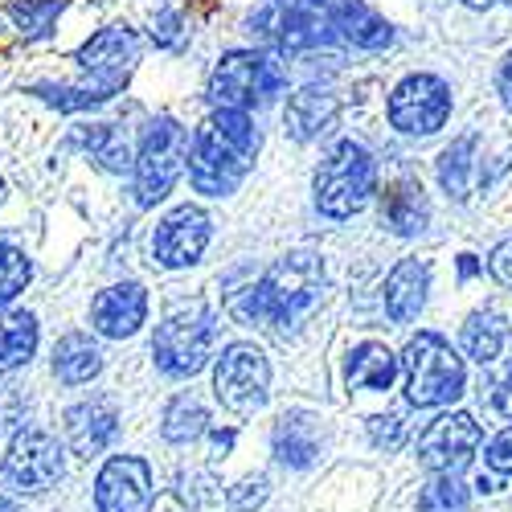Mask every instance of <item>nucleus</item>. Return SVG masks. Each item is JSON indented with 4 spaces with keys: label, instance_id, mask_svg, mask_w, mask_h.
I'll return each mask as SVG.
<instances>
[{
    "label": "nucleus",
    "instance_id": "obj_1",
    "mask_svg": "<svg viewBox=\"0 0 512 512\" xmlns=\"http://www.w3.org/2000/svg\"><path fill=\"white\" fill-rule=\"evenodd\" d=\"M320 291H324V263L316 254L300 250L279 259L259 279H250L242 291H230V316L250 328L287 332L320 304Z\"/></svg>",
    "mask_w": 512,
    "mask_h": 512
},
{
    "label": "nucleus",
    "instance_id": "obj_2",
    "mask_svg": "<svg viewBox=\"0 0 512 512\" xmlns=\"http://www.w3.org/2000/svg\"><path fill=\"white\" fill-rule=\"evenodd\" d=\"M259 156V127L242 111H209L189 136V185L201 197H230Z\"/></svg>",
    "mask_w": 512,
    "mask_h": 512
},
{
    "label": "nucleus",
    "instance_id": "obj_3",
    "mask_svg": "<svg viewBox=\"0 0 512 512\" xmlns=\"http://www.w3.org/2000/svg\"><path fill=\"white\" fill-rule=\"evenodd\" d=\"M189 160V127L173 115H156L140 127V144L132 148V193L140 209L160 205L177 189Z\"/></svg>",
    "mask_w": 512,
    "mask_h": 512
},
{
    "label": "nucleus",
    "instance_id": "obj_4",
    "mask_svg": "<svg viewBox=\"0 0 512 512\" xmlns=\"http://www.w3.org/2000/svg\"><path fill=\"white\" fill-rule=\"evenodd\" d=\"M140 54H144V41L132 25H103L70 54V62L78 70V87L95 95L99 103H111L132 82Z\"/></svg>",
    "mask_w": 512,
    "mask_h": 512
},
{
    "label": "nucleus",
    "instance_id": "obj_5",
    "mask_svg": "<svg viewBox=\"0 0 512 512\" xmlns=\"http://www.w3.org/2000/svg\"><path fill=\"white\" fill-rule=\"evenodd\" d=\"M213 340H218V316L209 312V304L201 300L177 304L152 336V361L168 377H193L205 369Z\"/></svg>",
    "mask_w": 512,
    "mask_h": 512
},
{
    "label": "nucleus",
    "instance_id": "obj_6",
    "mask_svg": "<svg viewBox=\"0 0 512 512\" xmlns=\"http://www.w3.org/2000/svg\"><path fill=\"white\" fill-rule=\"evenodd\" d=\"M398 365L406 373V398L414 406H447L467 386L463 357L439 332H418L406 345V353L398 357Z\"/></svg>",
    "mask_w": 512,
    "mask_h": 512
},
{
    "label": "nucleus",
    "instance_id": "obj_7",
    "mask_svg": "<svg viewBox=\"0 0 512 512\" xmlns=\"http://www.w3.org/2000/svg\"><path fill=\"white\" fill-rule=\"evenodd\" d=\"M283 91V66L259 50H234L209 74V103L213 111H250L263 107Z\"/></svg>",
    "mask_w": 512,
    "mask_h": 512
},
{
    "label": "nucleus",
    "instance_id": "obj_8",
    "mask_svg": "<svg viewBox=\"0 0 512 512\" xmlns=\"http://www.w3.org/2000/svg\"><path fill=\"white\" fill-rule=\"evenodd\" d=\"M336 0H267V9L250 21V33L275 46L279 54H300L312 46H328Z\"/></svg>",
    "mask_w": 512,
    "mask_h": 512
},
{
    "label": "nucleus",
    "instance_id": "obj_9",
    "mask_svg": "<svg viewBox=\"0 0 512 512\" xmlns=\"http://www.w3.org/2000/svg\"><path fill=\"white\" fill-rule=\"evenodd\" d=\"M373 181H377L373 156L353 140H340L316 173V209L324 213V218L345 222V218H353V213L365 209V201L373 193Z\"/></svg>",
    "mask_w": 512,
    "mask_h": 512
},
{
    "label": "nucleus",
    "instance_id": "obj_10",
    "mask_svg": "<svg viewBox=\"0 0 512 512\" xmlns=\"http://www.w3.org/2000/svg\"><path fill=\"white\" fill-rule=\"evenodd\" d=\"M213 394L218 402L230 410V414H259L271 398V361L263 349L246 345H230L222 357H218V369H213Z\"/></svg>",
    "mask_w": 512,
    "mask_h": 512
},
{
    "label": "nucleus",
    "instance_id": "obj_11",
    "mask_svg": "<svg viewBox=\"0 0 512 512\" xmlns=\"http://www.w3.org/2000/svg\"><path fill=\"white\" fill-rule=\"evenodd\" d=\"M62 472H66L62 443L50 431H41V426L17 431L9 451H5V463H0V480H5L13 492H29V496L50 492L62 480Z\"/></svg>",
    "mask_w": 512,
    "mask_h": 512
},
{
    "label": "nucleus",
    "instance_id": "obj_12",
    "mask_svg": "<svg viewBox=\"0 0 512 512\" xmlns=\"http://www.w3.org/2000/svg\"><path fill=\"white\" fill-rule=\"evenodd\" d=\"M209 238H213V222L201 205H193V201L173 205L152 230V263L164 271H185V267L201 263Z\"/></svg>",
    "mask_w": 512,
    "mask_h": 512
},
{
    "label": "nucleus",
    "instance_id": "obj_13",
    "mask_svg": "<svg viewBox=\"0 0 512 512\" xmlns=\"http://www.w3.org/2000/svg\"><path fill=\"white\" fill-rule=\"evenodd\" d=\"M451 115V91L435 74H410L390 95V119L406 136H435Z\"/></svg>",
    "mask_w": 512,
    "mask_h": 512
},
{
    "label": "nucleus",
    "instance_id": "obj_14",
    "mask_svg": "<svg viewBox=\"0 0 512 512\" xmlns=\"http://www.w3.org/2000/svg\"><path fill=\"white\" fill-rule=\"evenodd\" d=\"M480 447V422L472 414H443L422 431L418 439V463L426 467L431 476H459L467 463H472Z\"/></svg>",
    "mask_w": 512,
    "mask_h": 512
},
{
    "label": "nucleus",
    "instance_id": "obj_15",
    "mask_svg": "<svg viewBox=\"0 0 512 512\" xmlns=\"http://www.w3.org/2000/svg\"><path fill=\"white\" fill-rule=\"evenodd\" d=\"M152 467L140 455H111L95 480L99 512H148L152 508Z\"/></svg>",
    "mask_w": 512,
    "mask_h": 512
},
{
    "label": "nucleus",
    "instance_id": "obj_16",
    "mask_svg": "<svg viewBox=\"0 0 512 512\" xmlns=\"http://www.w3.org/2000/svg\"><path fill=\"white\" fill-rule=\"evenodd\" d=\"M148 324V287L123 279L103 287L91 300V332L103 340H127Z\"/></svg>",
    "mask_w": 512,
    "mask_h": 512
},
{
    "label": "nucleus",
    "instance_id": "obj_17",
    "mask_svg": "<svg viewBox=\"0 0 512 512\" xmlns=\"http://www.w3.org/2000/svg\"><path fill=\"white\" fill-rule=\"evenodd\" d=\"M119 435V414L107 398H91V402H78L66 410V443L74 455L91 459L103 455Z\"/></svg>",
    "mask_w": 512,
    "mask_h": 512
},
{
    "label": "nucleus",
    "instance_id": "obj_18",
    "mask_svg": "<svg viewBox=\"0 0 512 512\" xmlns=\"http://www.w3.org/2000/svg\"><path fill=\"white\" fill-rule=\"evenodd\" d=\"M70 148H78L82 156H91L103 173H132V140H127V132L119 123H107V119H91V123H78L70 140Z\"/></svg>",
    "mask_w": 512,
    "mask_h": 512
},
{
    "label": "nucleus",
    "instance_id": "obj_19",
    "mask_svg": "<svg viewBox=\"0 0 512 512\" xmlns=\"http://www.w3.org/2000/svg\"><path fill=\"white\" fill-rule=\"evenodd\" d=\"M41 324L29 308H0V377L25 369L37 357Z\"/></svg>",
    "mask_w": 512,
    "mask_h": 512
},
{
    "label": "nucleus",
    "instance_id": "obj_20",
    "mask_svg": "<svg viewBox=\"0 0 512 512\" xmlns=\"http://www.w3.org/2000/svg\"><path fill=\"white\" fill-rule=\"evenodd\" d=\"M50 369L62 386H91L103 373V353L87 332H66L58 336V345L50 353Z\"/></svg>",
    "mask_w": 512,
    "mask_h": 512
},
{
    "label": "nucleus",
    "instance_id": "obj_21",
    "mask_svg": "<svg viewBox=\"0 0 512 512\" xmlns=\"http://www.w3.org/2000/svg\"><path fill=\"white\" fill-rule=\"evenodd\" d=\"M426 287H431V271H426V263L418 259H402L390 279H386V312L394 324H410L422 304H426Z\"/></svg>",
    "mask_w": 512,
    "mask_h": 512
},
{
    "label": "nucleus",
    "instance_id": "obj_22",
    "mask_svg": "<svg viewBox=\"0 0 512 512\" xmlns=\"http://www.w3.org/2000/svg\"><path fill=\"white\" fill-rule=\"evenodd\" d=\"M70 9V0H5L0 17L9 21V29H17V37L25 46H41L58 33L62 13Z\"/></svg>",
    "mask_w": 512,
    "mask_h": 512
},
{
    "label": "nucleus",
    "instance_id": "obj_23",
    "mask_svg": "<svg viewBox=\"0 0 512 512\" xmlns=\"http://www.w3.org/2000/svg\"><path fill=\"white\" fill-rule=\"evenodd\" d=\"M336 111H340V103H336L332 91H324V87H304L300 95H291L283 119H287V132H291L295 140H316V136H324L328 127L336 123Z\"/></svg>",
    "mask_w": 512,
    "mask_h": 512
},
{
    "label": "nucleus",
    "instance_id": "obj_24",
    "mask_svg": "<svg viewBox=\"0 0 512 512\" xmlns=\"http://www.w3.org/2000/svg\"><path fill=\"white\" fill-rule=\"evenodd\" d=\"M320 455V422L308 410L283 414L275 426V459L287 467H312Z\"/></svg>",
    "mask_w": 512,
    "mask_h": 512
},
{
    "label": "nucleus",
    "instance_id": "obj_25",
    "mask_svg": "<svg viewBox=\"0 0 512 512\" xmlns=\"http://www.w3.org/2000/svg\"><path fill=\"white\" fill-rule=\"evenodd\" d=\"M332 29H336V37L353 41V46H361V50H381V46H390L394 41V29L381 21L369 5H361V0H336Z\"/></svg>",
    "mask_w": 512,
    "mask_h": 512
},
{
    "label": "nucleus",
    "instance_id": "obj_26",
    "mask_svg": "<svg viewBox=\"0 0 512 512\" xmlns=\"http://www.w3.org/2000/svg\"><path fill=\"white\" fill-rule=\"evenodd\" d=\"M398 377V357L386 345H361L349 357V386L353 390H369V394H386Z\"/></svg>",
    "mask_w": 512,
    "mask_h": 512
},
{
    "label": "nucleus",
    "instance_id": "obj_27",
    "mask_svg": "<svg viewBox=\"0 0 512 512\" xmlns=\"http://www.w3.org/2000/svg\"><path fill=\"white\" fill-rule=\"evenodd\" d=\"M381 222H386L394 234L410 238L426 226V197H422V185L414 181H398L386 189V201H381Z\"/></svg>",
    "mask_w": 512,
    "mask_h": 512
},
{
    "label": "nucleus",
    "instance_id": "obj_28",
    "mask_svg": "<svg viewBox=\"0 0 512 512\" xmlns=\"http://www.w3.org/2000/svg\"><path fill=\"white\" fill-rule=\"evenodd\" d=\"M459 340H463V353H467V357H476L480 365H488V361H496V357L508 349L512 332H508L504 316H496V312H476V316H467Z\"/></svg>",
    "mask_w": 512,
    "mask_h": 512
},
{
    "label": "nucleus",
    "instance_id": "obj_29",
    "mask_svg": "<svg viewBox=\"0 0 512 512\" xmlns=\"http://www.w3.org/2000/svg\"><path fill=\"white\" fill-rule=\"evenodd\" d=\"M21 95L54 107L58 115H82V111H99L103 107L95 95L82 91L78 82H62V78H33V82H25V87H21Z\"/></svg>",
    "mask_w": 512,
    "mask_h": 512
},
{
    "label": "nucleus",
    "instance_id": "obj_30",
    "mask_svg": "<svg viewBox=\"0 0 512 512\" xmlns=\"http://www.w3.org/2000/svg\"><path fill=\"white\" fill-rule=\"evenodd\" d=\"M33 275V254L13 238H0V308H13L33 283Z\"/></svg>",
    "mask_w": 512,
    "mask_h": 512
},
{
    "label": "nucleus",
    "instance_id": "obj_31",
    "mask_svg": "<svg viewBox=\"0 0 512 512\" xmlns=\"http://www.w3.org/2000/svg\"><path fill=\"white\" fill-rule=\"evenodd\" d=\"M160 431H164L168 443H193V439H201L209 431V414L193 394H181V398L168 402Z\"/></svg>",
    "mask_w": 512,
    "mask_h": 512
},
{
    "label": "nucleus",
    "instance_id": "obj_32",
    "mask_svg": "<svg viewBox=\"0 0 512 512\" xmlns=\"http://www.w3.org/2000/svg\"><path fill=\"white\" fill-rule=\"evenodd\" d=\"M476 136H459L447 152H443V160H439V181H443V189L451 193V197H467L472 193V177H476Z\"/></svg>",
    "mask_w": 512,
    "mask_h": 512
},
{
    "label": "nucleus",
    "instance_id": "obj_33",
    "mask_svg": "<svg viewBox=\"0 0 512 512\" xmlns=\"http://www.w3.org/2000/svg\"><path fill=\"white\" fill-rule=\"evenodd\" d=\"M418 512H472V492L459 484V476H435L418 496Z\"/></svg>",
    "mask_w": 512,
    "mask_h": 512
},
{
    "label": "nucleus",
    "instance_id": "obj_34",
    "mask_svg": "<svg viewBox=\"0 0 512 512\" xmlns=\"http://www.w3.org/2000/svg\"><path fill=\"white\" fill-rule=\"evenodd\" d=\"M177 496L189 508H205V504H218L222 500V488H218V480H213L209 472H189V476L177 480Z\"/></svg>",
    "mask_w": 512,
    "mask_h": 512
},
{
    "label": "nucleus",
    "instance_id": "obj_35",
    "mask_svg": "<svg viewBox=\"0 0 512 512\" xmlns=\"http://www.w3.org/2000/svg\"><path fill=\"white\" fill-rule=\"evenodd\" d=\"M369 439H373V447L398 451L402 439H406V422H402V414H377V418H369Z\"/></svg>",
    "mask_w": 512,
    "mask_h": 512
},
{
    "label": "nucleus",
    "instance_id": "obj_36",
    "mask_svg": "<svg viewBox=\"0 0 512 512\" xmlns=\"http://www.w3.org/2000/svg\"><path fill=\"white\" fill-rule=\"evenodd\" d=\"M267 492H271L267 476H246L242 484L230 488V508H234V512H254V508H263Z\"/></svg>",
    "mask_w": 512,
    "mask_h": 512
},
{
    "label": "nucleus",
    "instance_id": "obj_37",
    "mask_svg": "<svg viewBox=\"0 0 512 512\" xmlns=\"http://www.w3.org/2000/svg\"><path fill=\"white\" fill-rule=\"evenodd\" d=\"M484 459H488V467H492L496 476H504V480L512 476V426H504V431L488 443V455Z\"/></svg>",
    "mask_w": 512,
    "mask_h": 512
},
{
    "label": "nucleus",
    "instance_id": "obj_38",
    "mask_svg": "<svg viewBox=\"0 0 512 512\" xmlns=\"http://www.w3.org/2000/svg\"><path fill=\"white\" fill-rule=\"evenodd\" d=\"M488 271H492V279L496 283H504V287H512V238H504L496 250H492V259H488Z\"/></svg>",
    "mask_w": 512,
    "mask_h": 512
},
{
    "label": "nucleus",
    "instance_id": "obj_39",
    "mask_svg": "<svg viewBox=\"0 0 512 512\" xmlns=\"http://www.w3.org/2000/svg\"><path fill=\"white\" fill-rule=\"evenodd\" d=\"M496 82H500V99H504V107L512 111V54L500 62V74H496Z\"/></svg>",
    "mask_w": 512,
    "mask_h": 512
},
{
    "label": "nucleus",
    "instance_id": "obj_40",
    "mask_svg": "<svg viewBox=\"0 0 512 512\" xmlns=\"http://www.w3.org/2000/svg\"><path fill=\"white\" fill-rule=\"evenodd\" d=\"M496 406H500V410H504V414L512 418V369L504 373V381H500V390H496Z\"/></svg>",
    "mask_w": 512,
    "mask_h": 512
},
{
    "label": "nucleus",
    "instance_id": "obj_41",
    "mask_svg": "<svg viewBox=\"0 0 512 512\" xmlns=\"http://www.w3.org/2000/svg\"><path fill=\"white\" fill-rule=\"evenodd\" d=\"M213 447H218V455H226L234 447V431H218V435H213Z\"/></svg>",
    "mask_w": 512,
    "mask_h": 512
},
{
    "label": "nucleus",
    "instance_id": "obj_42",
    "mask_svg": "<svg viewBox=\"0 0 512 512\" xmlns=\"http://www.w3.org/2000/svg\"><path fill=\"white\" fill-rule=\"evenodd\" d=\"M476 271V259H472V254H463V263H459V275L467 279V275H472Z\"/></svg>",
    "mask_w": 512,
    "mask_h": 512
},
{
    "label": "nucleus",
    "instance_id": "obj_43",
    "mask_svg": "<svg viewBox=\"0 0 512 512\" xmlns=\"http://www.w3.org/2000/svg\"><path fill=\"white\" fill-rule=\"evenodd\" d=\"M463 5H467V9H492L496 0H463Z\"/></svg>",
    "mask_w": 512,
    "mask_h": 512
},
{
    "label": "nucleus",
    "instance_id": "obj_44",
    "mask_svg": "<svg viewBox=\"0 0 512 512\" xmlns=\"http://www.w3.org/2000/svg\"><path fill=\"white\" fill-rule=\"evenodd\" d=\"M5 201H9V181L0 177V209H5Z\"/></svg>",
    "mask_w": 512,
    "mask_h": 512
},
{
    "label": "nucleus",
    "instance_id": "obj_45",
    "mask_svg": "<svg viewBox=\"0 0 512 512\" xmlns=\"http://www.w3.org/2000/svg\"><path fill=\"white\" fill-rule=\"evenodd\" d=\"M0 512H17V504H13L9 496H0Z\"/></svg>",
    "mask_w": 512,
    "mask_h": 512
},
{
    "label": "nucleus",
    "instance_id": "obj_46",
    "mask_svg": "<svg viewBox=\"0 0 512 512\" xmlns=\"http://www.w3.org/2000/svg\"><path fill=\"white\" fill-rule=\"evenodd\" d=\"M0 33H9V21L5 17H0Z\"/></svg>",
    "mask_w": 512,
    "mask_h": 512
}]
</instances>
